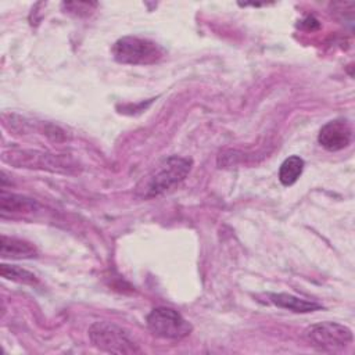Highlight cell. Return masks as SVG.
<instances>
[{
    "instance_id": "obj_4",
    "label": "cell",
    "mask_w": 355,
    "mask_h": 355,
    "mask_svg": "<svg viewBox=\"0 0 355 355\" xmlns=\"http://www.w3.org/2000/svg\"><path fill=\"white\" fill-rule=\"evenodd\" d=\"M304 338L313 348L324 352H338L354 341L352 330L337 322H319L304 331Z\"/></svg>"
},
{
    "instance_id": "obj_9",
    "label": "cell",
    "mask_w": 355,
    "mask_h": 355,
    "mask_svg": "<svg viewBox=\"0 0 355 355\" xmlns=\"http://www.w3.org/2000/svg\"><path fill=\"white\" fill-rule=\"evenodd\" d=\"M270 302L275 304L279 308L288 309L295 313H308L313 312L318 309H322L323 306L315 301H308L304 298H298L295 295L287 294V293H277V294H270L269 295Z\"/></svg>"
},
{
    "instance_id": "obj_1",
    "label": "cell",
    "mask_w": 355,
    "mask_h": 355,
    "mask_svg": "<svg viewBox=\"0 0 355 355\" xmlns=\"http://www.w3.org/2000/svg\"><path fill=\"white\" fill-rule=\"evenodd\" d=\"M191 165L193 161L190 158L179 155L162 159L136 184V196L148 200L165 194L186 179Z\"/></svg>"
},
{
    "instance_id": "obj_10",
    "label": "cell",
    "mask_w": 355,
    "mask_h": 355,
    "mask_svg": "<svg viewBox=\"0 0 355 355\" xmlns=\"http://www.w3.org/2000/svg\"><path fill=\"white\" fill-rule=\"evenodd\" d=\"M37 208V202L32 198L19 196V194H7L1 191L0 197V209L3 214H21V212H31Z\"/></svg>"
},
{
    "instance_id": "obj_6",
    "label": "cell",
    "mask_w": 355,
    "mask_h": 355,
    "mask_svg": "<svg viewBox=\"0 0 355 355\" xmlns=\"http://www.w3.org/2000/svg\"><path fill=\"white\" fill-rule=\"evenodd\" d=\"M3 161L17 168H35L53 172H69V168H72L68 159L32 150H10L3 154Z\"/></svg>"
},
{
    "instance_id": "obj_11",
    "label": "cell",
    "mask_w": 355,
    "mask_h": 355,
    "mask_svg": "<svg viewBox=\"0 0 355 355\" xmlns=\"http://www.w3.org/2000/svg\"><path fill=\"white\" fill-rule=\"evenodd\" d=\"M304 171V159L298 155H290L279 168V180L283 186L294 184Z\"/></svg>"
},
{
    "instance_id": "obj_12",
    "label": "cell",
    "mask_w": 355,
    "mask_h": 355,
    "mask_svg": "<svg viewBox=\"0 0 355 355\" xmlns=\"http://www.w3.org/2000/svg\"><path fill=\"white\" fill-rule=\"evenodd\" d=\"M0 275L7 279V280H11V282H15V283H21V284H29V286H35L37 284V277L26 270V269H22L21 266H17V265H7V263H1L0 266Z\"/></svg>"
},
{
    "instance_id": "obj_5",
    "label": "cell",
    "mask_w": 355,
    "mask_h": 355,
    "mask_svg": "<svg viewBox=\"0 0 355 355\" xmlns=\"http://www.w3.org/2000/svg\"><path fill=\"white\" fill-rule=\"evenodd\" d=\"M146 323L155 337L165 340H182L193 330V326L178 311L168 306L151 309L146 318Z\"/></svg>"
},
{
    "instance_id": "obj_3",
    "label": "cell",
    "mask_w": 355,
    "mask_h": 355,
    "mask_svg": "<svg viewBox=\"0 0 355 355\" xmlns=\"http://www.w3.org/2000/svg\"><path fill=\"white\" fill-rule=\"evenodd\" d=\"M111 53L115 61L129 65L155 64L165 54L158 43L139 36H123L118 39L114 43Z\"/></svg>"
},
{
    "instance_id": "obj_8",
    "label": "cell",
    "mask_w": 355,
    "mask_h": 355,
    "mask_svg": "<svg viewBox=\"0 0 355 355\" xmlns=\"http://www.w3.org/2000/svg\"><path fill=\"white\" fill-rule=\"evenodd\" d=\"M0 255L3 259H29L37 255V250L29 241L3 234L0 239Z\"/></svg>"
},
{
    "instance_id": "obj_2",
    "label": "cell",
    "mask_w": 355,
    "mask_h": 355,
    "mask_svg": "<svg viewBox=\"0 0 355 355\" xmlns=\"http://www.w3.org/2000/svg\"><path fill=\"white\" fill-rule=\"evenodd\" d=\"M89 340L93 347L108 354L133 355L141 352L126 330L107 320L94 322L89 327Z\"/></svg>"
},
{
    "instance_id": "obj_7",
    "label": "cell",
    "mask_w": 355,
    "mask_h": 355,
    "mask_svg": "<svg viewBox=\"0 0 355 355\" xmlns=\"http://www.w3.org/2000/svg\"><path fill=\"white\" fill-rule=\"evenodd\" d=\"M318 141L327 151H340L351 144L352 126L343 118L329 121L320 128Z\"/></svg>"
}]
</instances>
